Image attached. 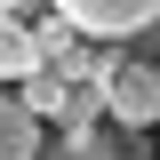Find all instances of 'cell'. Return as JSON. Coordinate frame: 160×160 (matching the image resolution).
<instances>
[{
  "label": "cell",
  "mask_w": 160,
  "mask_h": 160,
  "mask_svg": "<svg viewBox=\"0 0 160 160\" xmlns=\"http://www.w3.org/2000/svg\"><path fill=\"white\" fill-rule=\"evenodd\" d=\"M16 104H24V120H56V136H80V128H96V112H104V96L96 88H80V80H56V72H24L16 80Z\"/></svg>",
  "instance_id": "1"
},
{
  "label": "cell",
  "mask_w": 160,
  "mask_h": 160,
  "mask_svg": "<svg viewBox=\"0 0 160 160\" xmlns=\"http://www.w3.org/2000/svg\"><path fill=\"white\" fill-rule=\"evenodd\" d=\"M96 96H104V112L120 120V136H144V128H160V64L152 56H120Z\"/></svg>",
  "instance_id": "2"
},
{
  "label": "cell",
  "mask_w": 160,
  "mask_h": 160,
  "mask_svg": "<svg viewBox=\"0 0 160 160\" xmlns=\"http://www.w3.org/2000/svg\"><path fill=\"white\" fill-rule=\"evenodd\" d=\"M56 24L72 40H160V8H128V0H72V8H56Z\"/></svg>",
  "instance_id": "3"
},
{
  "label": "cell",
  "mask_w": 160,
  "mask_h": 160,
  "mask_svg": "<svg viewBox=\"0 0 160 160\" xmlns=\"http://www.w3.org/2000/svg\"><path fill=\"white\" fill-rule=\"evenodd\" d=\"M24 72H40V56H32V24H24L16 8H0V80H24Z\"/></svg>",
  "instance_id": "4"
},
{
  "label": "cell",
  "mask_w": 160,
  "mask_h": 160,
  "mask_svg": "<svg viewBox=\"0 0 160 160\" xmlns=\"http://www.w3.org/2000/svg\"><path fill=\"white\" fill-rule=\"evenodd\" d=\"M32 152H40V128L24 120V104L0 88V160H32Z\"/></svg>",
  "instance_id": "5"
},
{
  "label": "cell",
  "mask_w": 160,
  "mask_h": 160,
  "mask_svg": "<svg viewBox=\"0 0 160 160\" xmlns=\"http://www.w3.org/2000/svg\"><path fill=\"white\" fill-rule=\"evenodd\" d=\"M32 160H120V152H112V136H104V128H80V136H40Z\"/></svg>",
  "instance_id": "6"
},
{
  "label": "cell",
  "mask_w": 160,
  "mask_h": 160,
  "mask_svg": "<svg viewBox=\"0 0 160 160\" xmlns=\"http://www.w3.org/2000/svg\"><path fill=\"white\" fill-rule=\"evenodd\" d=\"M152 64H160V56H152Z\"/></svg>",
  "instance_id": "7"
}]
</instances>
